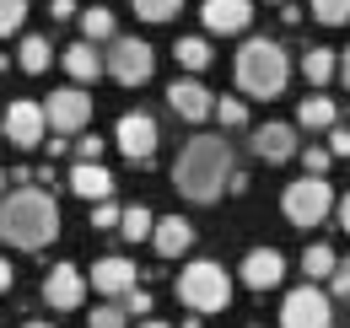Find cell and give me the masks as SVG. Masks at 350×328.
<instances>
[{"label": "cell", "mask_w": 350, "mask_h": 328, "mask_svg": "<svg viewBox=\"0 0 350 328\" xmlns=\"http://www.w3.org/2000/svg\"><path fill=\"white\" fill-rule=\"evenodd\" d=\"M226 194H248V172H243V167L232 172V183H226Z\"/></svg>", "instance_id": "obj_38"}, {"label": "cell", "mask_w": 350, "mask_h": 328, "mask_svg": "<svg viewBox=\"0 0 350 328\" xmlns=\"http://www.w3.org/2000/svg\"><path fill=\"white\" fill-rule=\"evenodd\" d=\"M92 286H97L103 301H124V296L135 290V264H130V258H119V253L97 258V264H92Z\"/></svg>", "instance_id": "obj_14"}, {"label": "cell", "mask_w": 350, "mask_h": 328, "mask_svg": "<svg viewBox=\"0 0 350 328\" xmlns=\"http://www.w3.org/2000/svg\"><path fill=\"white\" fill-rule=\"evenodd\" d=\"M49 11H54V22H65V16H76V0H54Z\"/></svg>", "instance_id": "obj_39"}, {"label": "cell", "mask_w": 350, "mask_h": 328, "mask_svg": "<svg viewBox=\"0 0 350 328\" xmlns=\"http://www.w3.org/2000/svg\"><path fill=\"white\" fill-rule=\"evenodd\" d=\"M0 200H5V172H0Z\"/></svg>", "instance_id": "obj_44"}, {"label": "cell", "mask_w": 350, "mask_h": 328, "mask_svg": "<svg viewBox=\"0 0 350 328\" xmlns=\"http://www.w3.org/2000/svg\"><path fill=\"white\" fill-rule=\"evenodd\" d=\"M345 296H350V264H340L329 275V301H345Z\"/></svg>", "instance_id": "obj_34"}, {"label": "cell", "mask_w": 350, "mask_h": 328, "mask_svg": "<svg viewBox=\"0 0 350 328\" xmlns=\"http://www.w3.org/2000/svg\"><path fill=\"white\" fill-rule=\"evenodd\" d=\"M151 232H157V215H151L146 205H130L124 215H119V237H124V243H146Z\"/></svg>", "instance_id": "obj_25"}, {"label": "cell", "mask_w": 350, "mask_h": 328, "mask_svg": "<svg viewBox=\"0 0 350 328\" xmlns=\"http://www.w3.org/2000/svg\"><path fill=\"white\" fill-rule=\"evenodd\" d=\"M59 65L70 70V81H76V86H87V81L103 76V54H97V43H87V38H76L70 49H59Z\"/></svg>", "instance_id": "obj_18"}, {"label": "cell", "mask_w": 350, "mask_h": 328, "mask_svg": "<svg viewBox=\"0 0 350 328\" xmlns=\"http://www.w3.org/2000/svg\"><path fill=\"white\" fill-rule=\"evenodd\" d=\"M119 215H124V210L113 205V200H103V205H92V226H97V232H119Z\"/></svg>", "instance_id": "obj_33"}, {"label": "cell", "mask_w": 350, "mask_h": 328, "mask_svg": "<svg viewBox=\"0 0 350 328\" xmlns=\"http://www.w3.org/2000/svg\"><path fill=\"white\" fill-rule=\"evenodd\" d=\"M119 307H124V312H151V290H140V286H135L130 296L119 301Z\"/></svg>", "instance_id": "obj_37"}, {"label": "cell", "mask_w": 350, "mask_h": 328, "mask_svg": "<svg viewBox=\"0 0 350 328\" xmlns=\"http://www.w3.org/2000/svg\"><path fill=\"white\" fill-rule=\"evenodd\" d=\"M49 59H54V49H49V38H38V33H27V38L16 43V65H22L27 76H44Z\"/></svg>", "instance_id": "obj_21"}, {"label": "cell", "mask_w": 350, "mask_h": 328, "mask_svg": "<svg viewBox=\"0 0 350 328\" xmlns=\"http://www.w3.org/2000/svg\"><path fill=\"white\" fill-rule=\"evenodd\" d=\"M302 76L312 86H323L329 76H334V49H323V43H318V49H307V54H302Z\"/></svg>", "instance_id": "obj_26"}, {"label": "cell", "mask_w": 350, "mask_h": 328, "mask_svg": "<svg viewBox=\"0 0 350 328\" xmlns=\"http://www.w3.org/2000/svg\"><path fill=\"white\" fill-rule=\"evenodd\" d=\"M22 328H49V323H22Z\"/></svg>", "instance_id": "obj_45"}, {"label": "cell", "mask_w": 350, "mask_h": 328, "mask_svg": "<svg viewBox=\"0 0 350 328\" xmlns=\"http://www.w3.org/2000/svg\"><path fill=\"white\" fill-rule=\"evenodd\" d=\"M178 301L200 318V312H221L232 301V280L216 258H194L189 269H178Z\"/></svg>", "instance_id": "obj_4"}, {"label": "cell", "mask_w": 350, "mask_h": 328, "mask_svg": "<svg viewBox=\"0 0 350 328\" xmlns=\"http://www.w3.org/2000/svg\"><path fill=\"white\" fill-rule=\"evenodd\" d=\"M87 328H130V312L119 301H103L97 312H87Z\"/></svg>", "instance_id": "obj_28"}, {"label": "cell", "mask_w": 350, "mask_h": 328, "mask_svg": "<svg viewBox=\"0 0 350 328\" xmlns=\"http://www.w3.org/2000/svg\"><path fill=\"white\" fill-rule=\"evenodd\" d=\"M130 5H135L140 22H173L178 11H183V0H130Z\"/></svg>", "instance_id": "obj_27"}, {"label": "cell", "mask_w": 350, "mask_h": 328, "mask_svg": "<svg viewBox=\"0 0 350 328\" xmlns=\"http://www.w3.org/2000/svg\"><path fill=\"white\" fill-rule=\"evenodd\" d=\"M173 54H178V65L189 70V76H200V70H211V38H178L173 43Z\"/></svg>", "instance_id": "obj_22"}, {"label": "cell", "mask_w": 350, "mask_h": 328, "mask_svg": "<svg viewBox=\"0 0 350 328\" xmlns=\"http://www.w3.org/2000/svg\"><path fill=\"white\" fill-rule=\"evenodd\" d=\"M340 226H345V232H350V194H345V200H340Z\"/></svg>", "instance_id": "obj_42"}, {"label": "cell", "mask_w": 350, "mask_h": 328, "mask_svg": "<svg viewBox=\"0 0 350 328\" xmlns=\"http://www.w3.org/2000/svg\"><path fill=\"white\" fill-rule=\"evenodd\" d=\"M329 210H334V189L323 178H307V172L297 183H286V194H280V215L291 226H318Z\"/></svg>", "instance_id": "obj_5"}, {"label": "cell", "mask_w": 350, "mask_h": 328, "mask_svg": "<svg viewBox=\"0 0 350 328\" xmlns=\"http://www.w3.org/2000/svg\"><path fill=\"white\" fill-rule=\"evenodd\" d=\"M340 81L350 86V49H345V54H340Z\"/></svg>", "instance_id": "obj_41"}, {"label": "cell", "mask_w": 350, "mask_h": 328, "mask_svg": "<svg viewBox=\"0 0 350 328\" xmlns=\"http://www.w3.org/2000/svg\"><path fill=\"white\" fill-rule=\"evenodd\" d=\"M232 172H237L232 146L221 135H194L173 162V189L189 205H216L221 194H226V183H232Z\"/></svg>", "instance_id": "obj_1"}, {"label": "cell", "mask_w": 350, "mask_h": 328, "mask_svg": "<svg viewBox=\"0 0 350 328\" xmlns=\"http://www.w3.org/2000/svg\"><path fill=\"white\" fill-rule=\"evenodd\" d=\"M11 280H16V275H11V264H5V258H0V296H5V290H11Z\"/></svg>", "instance_id": "obj_40"}, {"label": "cell", "mask_w": 350, "mask_h": 328, "mask_svg": "<svg viewBox=\"0 0 350 328\" xmlns=\"http://www.w3.org/2000/svg\"><path fill=\"white\" fill-rule=\"evenodd\" d=\"M323 146H329V156H350V129H345V124H334Z\"/></svg>", "instance_id": "obj_36"}, {"label": "cell", "mask_w": 350, "mask_h": 328, "mask_svg": "<svg viewBox=\"0 0 350 328\" xmlns=\"http://www.w3.org/2000/svg\"><path fill=\"white\" fill-rule=\"evenodd\" d=\"M44 301L54 307V312H76V307L87 301V275H81L76 264L59 258V264L44 275Z\"/></svg>", "instance_id": "obj_10"}, {"label": "cell", "mask_w": 350, "mask_h": 328, "mask_svg": "<svg viewBox=\"0 0 350 328\" xmlns=\"http://www.w3.org/2000/svg\"><path fill=\"white\" fill-rule=\"evenodd\" d=\"M76 162H103V140H97V135H81V140H76Z\"/></svg>", "instance_id": "obj_35"}, {"label": "cell", "mask_w": 350, "mask_h": 328, "mask_svg": "<svg viewBox=\"0 0 350 328\" xmlns=\"http://www.w3.org/2000/svg\"><path fill=\"white\" fill-rule=\"evenodd\" d=\"M216 119L226 124V129H243V124H248V102H243V97H216Z\"/></svg>", "instance_id": "obj_29"}, {"label": "cell", "mask_w": 350, "mask_h": 328, "mask_svg": "<svg viewBox=\"0 0 350 328\" xmlns=\"http://www.w3.org/2000/svg\"><path fill=\"white\" fill-rule=\"evenodd\" d=\"M329 323H334L329 290H318V286L286 290V301H280V328H329Z\"/></svg>", "instance_id": "obj_7"}, {"label": "cell", "mask_w": 350, "mask_h": 328, "mask_svg": "<svg viewBox=\"0 0 350 328\" xmlns=\"http://www.w3.org/2000/svg\"><path fill=\"white\" fill-rule=\"evenodd\" d=\"M81 38H87V43H113V38H119L108 5H87V11H81Z\"/></svg>", "instance_id": "obj_23"}, {"label": "cell", "mask_w": 350, "mask_h": 328, "mask_svg": "<svg viewBox=\"0 0 350 328\" xmlns=\"http://www.w3.org/2000/svg\"><path fill=\"white\" fill-rule=\"evenodd\" d=\"M297 124L302 129H334L340 124V108H334V97H323V92H312V97H302V108H297Z\"/></svg>", "instance_id": "obj_20"}, {"label": "cell", "mask_w": 350, "mask_h": 328, "mask_svg": "<svg viewBox=\"0 0 350 328\" xmlns=\"http://www.w3.org/2000/svg\"><path fill=\"white\" fill-rule=\"evenodd\" d=\"M275 5H286V0H275Z\"/></svg>", "instance_id": "obj_46"}, {"label": "cell", "mask_w": 350, "mask_h": 328, "mask_svg": "<svg viewBox=\"0 0 350 328\" xmlns=\"http://www.w3.org/2000/svg\"><path fill=\"white\" fill-rule=\"evenodd\" d=\"M167 102H173L178 119H189V124H205L211 113H216V92H211L205 81H194V76H183V81L167 86Z\"/></svg>", "instance_id": "obj_12"}, {"label": "cell", "mask_w": 350, "mask_h": 328, "mask_svg": "<svg viewBox=\"0 0 350 328\" xmlns=\"http://www.w3.org/2000/svg\"><path fill=\"white\" fill-rule=\"evenodd\" d=\"M200 22H205V33H248L254 0H205L200 5Z\"/></svg>", "instance_id": "obj_15"}, {"label": "cell", "mask_w": 350, "mask_h": 328, "mask_svg": "<svg viewBox=\"0 0 350 328\" xmlns=\"http://www.w3.org/2000/svg\"><path fill=\"white\" fill-rule=\"evenodd\" d=\"M44 119L49 129L65 140V135H81L92 119V97L81 92V86H59V92H49V102H44Z\"/></svg>", "instance_id": "obj_8"}, {"label": "cell", "mask_w": 350, "mask_h": 328, "mask_svg": "<svg viewBox=\"0 0 350 328\" xmlns=\"http://www.w3.org/2000/svg\"><path fill=\"white\" fill-rule=\"evenodd\" d=\"M237 275H243L248 290H275L286 280V258H280V247H254V253H243Z\"/></svg>", "instance_id": "obj_13"}, {"label": "cell", "mask_w": 350, "mask_h": 328, "mask_svg": "<svg viewBox=\"0 0 350 328\" xmlns=\"http://www.w3.org/2000/svg\"><path fill=\"white\" fill-rule=\"evenodd\" d=\"M0 135H5L16 151H33V146H44V135H49L44 102H27V97H16V102L5 108V119H0Z\"/></svg>", "instance_id": "obj_9"}, {"label": "cell", "mask_w": 350, "mask_h": 328, "mask_svg": "<svg viewBox=\"0 0 350 328\" xmlns=\"http://www.w3.org/2000/svg\"><path fill=\"white\" fill-rule=\"evenodd\" d=\"M312 16L323 27H340V22H350V0H312Z\"/></svg>", "instance_id": "obj_30"}, {"label": "cell", "mask_w": 350, "mask_h": 328, "mask_svg": "<svg viewBox=\"0 0 350 328\" xmlns=\"http://www.w3.org/2000/svg\"><path fill=\"white\" fill-rule=\"evenodd\" d=\"M232 76H237V92H243V97L269 102V97H280L286 81H291V59H286V49H280L275 38H248L243 49H237Z\"/></svg>", "instance_id": "obj_3"}, {"label": "cell", "mask_w": 350, "mask_h": 328, "mask_svg": "<svg viewBox=\"0 0 350 328\" xmlns=\"http://www.w3.org/2000/svg\"><path fill=\"white\" fill-rule=\"evenodd\" d=\"M27 16V0H0V38H11Z\"/></svg>", "instance_id": "obj_31"}, {"label": "cell", "mask_w": 350, "mask_h": 328, "mask_svg": "<svg viewBox=\"0 0 350 328\" xmlns=\"http://www.w3.org/2000/svg\"><path fill=\"white\" fill-rule=\"evenodd\" d=\"M59 237V205L44 189H16L0 200V243L16 253H38Z\"/></svg>", "instance_id": "obj_2"}, {"label": "cell", "mask_w": 350, "mask_h": 328, "mask_svg": "<svg viewBox=\"0 0 350 328\" xmlns=\"http://www.w3.org/2000/svg\"><path fill=\"white\" fill-rule=\"evenodd\" d=\"M103 70H108L119 86H146L151 70H157V49L146 38H113L108 54H103Z\"/></svg>", "instance_id": "obj_6"}, {"label": "cell", "mask_w": 350, "mask_h": 328, "mask_svg": "<svg viewBox=\"0 0 350 328\" xmlns=\"http://www.w3.org/2000/svg\"><path fill=\"white\" fill-rule=\"evenodd\" d=\"M140 328H167V323H162V318H146V323H140Z\"/></svg>", "instance_id": "obj_43"}, {"label": "cell", "mask_w": 350, "mask_h": 328, "mask_svg": "<svg viewBox=\"0 0 350 328\" xmlns=\"http://www.w3.org/2000/svg\"><path fill=\"white\" fill-rule=\"evenodd\" d=\"M157 119L151 113H124V119L113 124V146L130 156V162H151V151H157Z\"/></svg>", "instance_id": "obj_11"}, {"label": "cell", "mask_w": 350, "mask_h": 328, "mask_svg": "<svg viewBox=\"0 0 350 328\" xmlns=\"http://www.w3.org/2000/svg\"><path fill=\"white\" fill-rule=\"evenodd\" d=\"M151 247H157L162 258H178V253H189V247H194V226H189L183 215H162V221H157V232H151Z\"/></svg>", "instance_id": "obj_19"}, {"label": "cell", "mask_w": 350, "mask_h": 328, "mask_svg": "<svg viewBox=\"0 0 350 328\" xmlns=\"http://www.w3.org/2000/svg\"><path fill=\"white\" fill-rule=\"evenodd\" d=\"M334 269H340V258H334V247H329V243H312L302 253V275L312 280V286H318V280H329Z\"/></svg>", "instance_id": "obj_24"}, {"label": "cell", "mask_w": 350, "mask_h": 328, "mask_svg": "<svg viewBox=\"0 0 350 328\" xmlns=\"http://www.w3.org/2000/svg\"><path fill=\"white\" fill-rule=\"evenodd\" d=\"M297 151H302V146H297V124H259V129H254V156H259V162H291V156H297Z\"/></svg>", "instance_id": "obj_16"}, {"label": "cell", "mask_w": 350, "mask_h": 328, "mask_svg": "<svg viewBox=\"0 0 350 328\" xmlns=\"http://www.w3.org/2000/svg\"><path fill=\"white\" fill-rule=\"evenodd\" d=\"M297 156H302L307 178H323V172H329V162H334V156H329V146H302Z\"/></svg>", "instance_id": "obj_32"}, {"label": "cell", "mask_w": 350, "mask_h": 328, "mask_svg": "<svg viewBox=\"0 0 350 328\" xmlns=\"http://www.w3.org/2000/svg\"><path fill=\"white\" fill-rule=\"evenodd\" d=\"M70 194H81V200H92V205H103L108 194H113V172L103 162H76L70 167Z\"/></svg>", "instance_id": "obj_17"}]
</instances>
